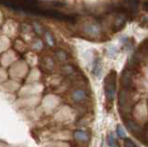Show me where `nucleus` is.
I'll return each instance as SVG.
<instances>
[{
	"label": "nucleus",
	"instance_id": "obj_1",
	"mask_svg": "<svg viewBox=\"0 0 148 147\" xmlns=\"http://www.w3.org/2000/svg\"><path fill=\"white\" fill-rule=\"evenodd\" d=\"M132 117L134 121L143 127L148 122V104L145 99H142L134 105Z\"/></svg>",
	"mask_w": 148,
	"mask_h": 147
},
{
	"label": "nucleus",
	"instance_id": "obj_2",
	"mask_svg": "<svg viewBox=\"0 0 148 147\" xmlns=\"http://www.w3.org/2000/svg\"><path fill=\"white\" fill-rule=\"evenodd\" d=\"M117 73L115 70H111L105 79V94L106 100L111 103L115 98L116 87H117Z\"/></svg>",
	"mask_w": 148,
	"mask_h": 147
},
{
	"label": "nucleus",
	"instance_id": "obj_3",
	"mask_svg": "<svg viewBox=\"0 0 148 147\" xmlns=\"http://www.w3.org/2000/svg\"><path fill=\"white\" fill-rule=\"evenodd\" d=\"M82 31L85 35L89 36L91 38L100 37L102 34L101 25L95 21H90L84 22L82 27Z\"/></svg>",
	"mask_w": 148,
	"mask_h": 147
},
{
	"label": "nucleus",
	"instance_id": "obj_4",
	"mask_svg": "<svg viewBox=\"0 0 148 147\" xmlns=\"http://www.w3.org/2000/svg\"><path fill=\"white\" fill-rule=\"evenodd\" d=\"M136 75H137L136 70H131V68H125L121 74V78H120L121 88L133 90V81Z\"/></svg>",
	"mask_w": 148,
	"mask_h": 147
},
{
	"label": "nucleus",
	"instance_id": "obj_5",
	"mask_svg": "<svg viewBox=\"0 0 148 147\" xmlns=\"http://www.w3.org/2000/svg\"><path fill=\"white\" fill-rule=\"evenodd\" d=\"M124 123L130 132H132L134 136H136L138 138V139L143 141V134H145V128L141 125H139V124L136 121H134L132 118L126 119V120H124Z\"/></svg>",
	"mask_w": 148,
	"mask_h": 147
},
{
	"label": "nucleus",
	"instance_id": "obj_6",
	"mask_svg": "<svg viewBox=\"0 0 148 147\" xmlns=\"http://www.w3.org/2000/svg\"><path fill=\"white\" fill-rule=\"evenodd\" d=\"M71 97L73 102H75L77 105H80L86 103L88 99V94L84 89H74L71 94Z\"/></svg>",
	"mask_w": 148,
	"mask_h": 147
},
{
	"label": "nucleus",
	"instance_id": "obj_7",
	"mask_svg": "<svg viewBox=\"0 0 148 147\" xmlns=\"http://www.w3.org/2000/svg\"><path fill=\"white\" fill-rule=\"evenodd\" d=\"M126 15L124 14H117L116 17L114 18V20H112L110 23V29L113 31H119L120 30H122V28L126 24Z\"/></svg>",
	"mask_w": 148,
	"mask_h": 147
},
{
	"label": "nucleus",
	"instance_id": "obj_8",
	"mask_svg": "<svg viewBox=\"0 0 148 147\" xmlns=\"http://www.w3.org/2000/svg\"><path fill=\"white\" fill-rule=\"evenodd\" d=\"M73 137L76 141L81 142H88L90 140L89 133L84 131H82V130H78V131H74Z\"/></svg>",
	"mask_w": 148,
	"mask_h": 147
},
{
	"label": "nucleus",
	"instance_id": "obj_9",
	"mask_svg": "<svg viewBox=\"0 0 148 147\" xmlns=\"http://www.w3.org/2000/svg\"><path fill=\"white\" fill-rule=\"evenodd\" d=\"M92 74L96 77H100L102 74V62L100 57H95V59L92 62Z\"/></svg>",
	"mask_w": 148,
	"mask_h": 147
},
{
	"label": "nucleus",
	"instance_id": "obj_10",
	"mask_svg": "<svg viewBox=\"0 0 148 147\" xmlns=\"http://www.w3.org/2000/svg\"><path fill=\"white\" fill-rule=\"evenodd\" d=\"M61 72L64 75H69L71 76L74 73H76V68H74L72 65H69V64H67V65H64L61 67Z\"/></svg>",
	"mask_w": 148,
	"mask_h": 147
},
{
	"label": "nucleus",
	"instance_id": "obj_11",
	"mask_svg": "<svg viewBox=\"0 0 148 147\" xmlns=\"http://www.w3.org/2000/svg\"><path fill=\"white\" fill-rule=\"evenodd\" d=\"M55 56L57 57L59 61H62V62H65L68 60V54L66 51H64V50H61V49H58L56 51L55 53Z\"/></svg>",
	"mask_w": 148,
	"mask_h": 147
},
{
	"label": "nucleus",
	"instance_id": "obj_12",
	"mask_svg": "<svg viewBox=\"0 0 148 147\" xmlns=\"http://www.w3.org/2000/svg\"><path fill=\"white\" fill-rule=\"evenodd\" d=\"M108 144L109 147H119L118 141L115 139V137L112 134L108 135Z\"/></svg>",
	"mask_w": 148,
	"mask_h": 147
},
{
	"label": "nucleus",
	"instance_id": "obj_13",
	"mask_svg": "<svg viewBox=\"0 0 148 147\" xmlns=\"http://www.w3.org/2000/svg\"><path fill=\"white\" fill-rule=\"evenodd\" d=\"M45 38L46 41V44H47L49 46H54L55 44V39L53 37V35L51 34L48 31H45Z\"/></svg>",
	"mask_w": 148,
	"mask_h": 147
},
{
	"label": "nucleus",
	"instance_id": "obj_14",
	"mask_svg": "<svg viewBox=\"0 0 148 147\" xmlns=\"http://www.w3.org/2000/svg\"><path fill=\"white\" fill-rule=\"evenodd\" d=\"M44 62H45V68H47V70H52L53 67H54V61H53L52 58H51V57H45L44 59Z\"/></svg>",
	"mask_w": 148,
	"mask_h": 147
},
{
	"label": "nucleus",
	"instance_id": "obj_15",
	"mask_svg": "<svg viewBox=\"0 0 148 147\" xmlns=\"http://www.w3.org/2000/svg\"><path fill=\"white\" fill-rule=\"evenodd\" d=\"M117 131L118 136L120 137V138H125V136H126V133H125L123 128L120 126V125H118L117 126V131Z\"/></svg>",
	"mask_w": 148,
	"mask_h": 147
},
{
	"label": "nucleus",
	"instance_id": "obj_16",
	"mask_svg": "<svg viewBox=\"0 0 148 147\" xmlns=\"http://www.w3.org/2000/svg\"><path fill=\"white\" fill-rule=\"evenodd\" d=\"M117 53H118V50H117V48H116L115 46H110L108 49V55L110 57H115L116 55H117Z\"/></svg>",
	"mask_w": 148,
	"mask_h": 147
},
{
	"label": "nucleus",
	"instance_id": "obj_17",
	"mask_svg": "<svg viewBox=\"0 0 148 147\" xmlns=\"http://www.w3.org/2000/svg\"><path fill=\"white\" fill-rule=\"evenodd\" d=\"M124 146L125 147H137V145L134 144L133 141L129 139V138H126V139L124 140Z\"/></svg>",
	"mask_w": 148,
	"mask_h": 147
},
{
	"label": "nucleus",
	"instance_id": "obj_18",
	"mask_svg": "<svg viewBox=\"0 0 148 147\" xmlns=\"http://www.w3.org/2000/svg\"><path fill=\"white\" fill-rule=\"evenodd\" d=\"M34 28L35 30V31L38 34H42L44 33V30H43V27H42L39 23H36V22H34Z\"/></svg>",
	"mask_w": 148,
	"mask_h": 147
},
{
	"label": "nucleus",
	"instance_id": "obj_19",
	"mask_svg": "<svg viewBox=\"0 0 148 147\" xmlns=\"http://www.w3.org/2000/svg\"><path fill=\"white\" fill-rule=\"evenodd\" d=\"M143 142L148 146V128L145 131V134H143Z\"/></svg>",
	"mask_w": 148,
	"mask_h": 147
},
{
	"label": "nucleus",
	"instance_id": "obj_20",
	"mask_svg": "<svg viewBox=\"0 0 148 147\" xmlns=\"http://www.w3.org/2000/svg\"><path fill=\"white\" fill-rule=\"evenodd\" d=\"M145 67H146V70L145 71V79L148 81V65H146Z\"/></svg>",
	"mask_w": 148,
	"mask_h": 147
},
{
	"label": "nucleus",
	"instance_id": "obj_21",
	"mask_svg": "<svg viewBox=\"0 0 148 147\" xmlns=\"http://www.w3.org/2000/svg\"><path fill=\"white\" fill-rule=\"evenodd\" d=\"M143 8L146 10V11H148V1H145V2H143Z\"/></svg>",
	"mask_w": 148,
	"mask_h": 147
},
{
	"label": "nucleus",
	"instance_id": "obj_22",
	"mask_svg": "<svg viewBox=\"0 0 148 147\" xmlns=\"http://www.w3.org/2000/svg\"><path fill=\"white\" fill-rule=\"evenodd\" d=\"M143 46H145V48L146 49V51L148 52V38L145 40V42L143 43Z\"/></svg>",
	"mask_w": 148,
	"mask_h": 147
}]
</instances>
